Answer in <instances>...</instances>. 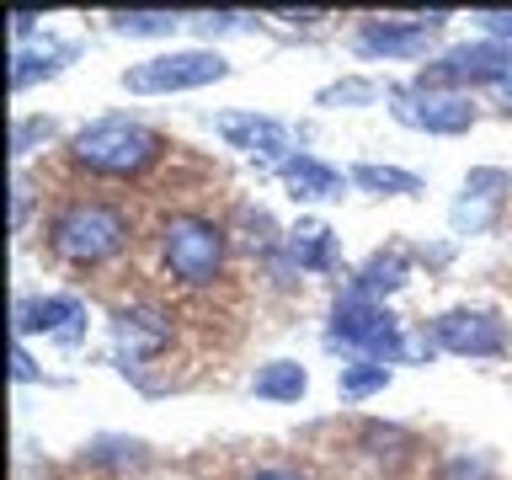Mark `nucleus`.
<instances>
[{
  "label": "nucleus",
  "instance_id": "26",
  "mask_svg": "<svg viewBox=\"0 0 512 480\" xmlns=\"http://www.w3.org/2000/svg\"><path fill=\"white\" fill-rule=\"evenodd\" d=\"M187 27L192 32H203V38H214V32H235V27H246V16H235V11H214V16H187Z\"/></svg>",
  "mask_w": 512,
  "mask_h": 480
},
{
  "label": "nucleus",
  "instance_id": "29",
  "mask_svg": "<svg viewBox=\"0 0 512 480\" xmlns=\"http://www.w3.org/2000/svg\"><path fill=\"white\" fill-rule=\"evenodd\" d=\"M27 203H32V182L16 171V182H11V224L16 230H22V219H27Z\"/></svg>",
  "mask_w": 512,
  "mask_h": 480
},
{
  "label": "nucleus",
  "instance_id": "14",
  "mask_svg": "<svg viewBox=\"0 0 512 480\" xmlns=\"http://www.w3.org/2000/svg\"><path fill=\"white\" fill-rule=\"evenodd\" d=\"M278 176H283V187L294 192L299 203H331V198H342L347 182H352L347 171L326 166V160L310 155V150H294V155H288L283 166H278Z\"/></svg>",
  "mask_w": 512,
  "mask_h": 480
},
{
  "label": "nucleus",
  "instance_id": "32",
  "mask_svg": "<svg viewBox=\"0 0 512 480\" xmlns=\"http://www.w3.org/2000/svg\"><path fill=\"white\" fill-rule=\"evenodd\" d=\"M496 96H502V107H512V59H507V70H502V80L491 86Z\"/></svg>",
  "mask_w": 512,
  "mask_h": 480
},
{
  "label": "nucleus",
  "instance_id": "16",
  "mask_svg": "<svg viewBox=\"0 0 512 480\" xmlns=\"http://www.w3.org/2000/svg\"><path fill=\"white\" fill-rule=\"evenodd\" d=\"M70 59H80V43H64V38H43V43L11 48V91H27V86H38V80L59 75Z\"/></svg>",
  "mask_w": 512,
  "mask_h": 480
},
{
  "label": "nucleus",
  "instance_id": "21",
  "mask_svg": "<svg viewBox=\"0 0 512 480\" xmlns=\"http://www.w3.org/2000/svg\"><path fill=\"white\" fill-rule=\"evenodd\" d=\"M107 22L118 38H171L176 27H187V16H176V11H112Z\"/></svg>",
  "mask_w": 512,
  "mask_h": 480
},
{
  "label": "nucleus",
  "instance_id": "4",
  "mask_svg": "<svg viewBox=\"0 0 512 480\" xmlns=\"http://www.w3.org/2000/svg\"><path fill=\"white\" fill-rule=\"evenodd\" d=\"M160 262L176 283L208 288L224 272V230L203 214H171L160 224Z\"/></svg>",
  "mask_w": 512,
  "mask_h": 480
},
{
  "label": "nucleus",
  "instance_id": "9",
  "mask_svg": "<svg viewBox=\"0 0 512 480\" xmlns=\"http://www.w3.org/2000/svg\"><path fill=\"white\" fill-rule=\"evenodd\" d=\"M507 59H512V48L491 43V38L454 43V48H443V54L427 64V75H422V80H432V86H448V91L496 86V80H502V70H507Z\"/></svg>",
  "mask_w": 512,
  "mask_h": 480
},
{
  "label": "nucleus",
  "instance_id": "7",
  "mask_svg": "<svg viewBox=\"0 0 512 480\" xmlns=\"http://www.w3.org/2000/svg\"><path fill=\"white\" fill-rule=\"evenodd\" d=\"M448 22V11H422V16H368L358 27V48L363 59H422L432 48V32Z\"/></svg>",
  "mask_w": 512,
  "mask_h": 480
},
{
  "label": "nucleus",
  "instance_id": "25",
  "mask_svg": "<svg viewBox=\"0 0 512 480\" xmlns=\"http://www.w3.org/2000/svg\"><path fill=\"white\" fill-rule=\"evenodd\" d=\"M38 139H54V118H16V128H11V155H27Z\"/></svg>",
  "mask_w": 512,
  "mask_h": 480
},
{
  "label": "nucleus",
  "instance_id": "11",
  "mask_svg": "<svg viewBox=\"0 0 512 480\" xmlns=\"http://www.w3.org/2000/svg\"><path fill=\"white\" fill-rule=\"evenodd\" d=\"M54 336L59 347H75L86 342V304L75 294H32V299H16V336Z\"/></svg>",
  "mask_w": 512,
  "mask_h": 480
},
{
  "label": "nucleus",
  "instance_id": "22",
  "mask_svg": "<svg viewBox=\"0 0 512 480\" xmlns=\"http://www.w3.org/2000/svg\"><path fill=\"white\" fill-rule=\"evenodd\" d=\"M384 384H390V363H368V358H352V363H342V374H336L342 400H368V395H379Z\"/></svg>",
  "mask_w": 512,
  "mask_h": 480
},
{
  "label": "nucleus",
  "instance_id": "27",
  "mask_svg": "<svg viewBox=\"0 0 512 480\" xmlns=\"http://www.w3.org/2000/svg\"><path fill=\"white\" fill-rule=\"evenodd\" d=\"M475 22H480V38H491V43H512V11H475Z\"/></svg>",
  "mask_w": 512,
  "mask_h": 480
},
{
  "label": "nucleus",
  "instance_id": "19",
  "mask_svg": "<svg viewBox=\"0 0 512 480\" xmlns=\"http://www.w3.org/2000/svg\"><path fill=\"white\" fill-rule=\"evenodd\" d=\"M288 256L304 267V272H331L336 267V235L326 230V224L304 219L294 235H288Z\"/></svg>",
  "mask_w": 512,
  "mask_h": 480
},
{
  "label": "nucleus",
  "instance_id": "2",
  "mask_svg": "<svg viewBox=\"0 0 512 480\" xmlns=\"http://www.w3.org/2000/svg\"><path fill=\"white\" fill-rule=\"evenodd\" d=\"M326 347H342L352 358H368V363H406L411 352V331L384 310L379 299H363V294H336L331 304V320H326Z\"/></svg>",
  "mask_w": 512,
  "mask_h": 480
},
{
  "label": "nucleus",
  "instance_id": "5",
  "mask_svg": "<svg viewBox=\"0 0 512 480\" xmlns=\"http://www.w3.org/2000/svg\"><path fill=\"white\" fill-rule=\"evenodd\" d=\"M230 75V59L219 48H171V54H150L123 70V91L134 96H182V91H203L214 80Z\"/></svg>",
  "mask_w": 512,
  "mask_h": 480
},
{
  "label": "nucleus",
  "instance_id": "15",
  "mask_svg": "<svg viewBox=\"0 0 512 480\" xmlns=\"http://www.w3.org/2000/svg\"><path fill=\"white\" fill-rule=\"evenodd\" d=\"M411 283V251L406 246H384V251H374L368 262L352 272V294H363V299H390V294H400V288Z\"/></svg>",
  "mask_w": 512,
  "mask_h": 480
},
{
  "label": "nucleus",
  "instance_id": "20",
  "mask_svg": "<svg viewBox=\"0 0 512 480\" xmlns=\"http://www.w3.org/2000/svg\"><path fill=\"white\" fill-rule=\"evenodd\" d=\"M374 102H390V91L368 75H342L326 91H315V107H374Z\"/></svg>",
  "mask_w": 512,
  "mask_h": 480
},
{
  "label": "nucleus",
  "instance_id": "3",
  "mask_svg": "<svg viewBox=\"0 0 512 480\" xmlns=\"http://www.w3.org/2000/svg\"><path fill=\"white\" fill-rule=\"evenodd\" d=\"M48 246H54V256L70 262V267L112 262V256L128 246V214L112 208V203H102V198L64 203L54 214V224H48Z\"/></svg>",
  "mask_w": 512,
  "mask_h": 480
},
{
  "label": "nucleus",
  "instance_id": "24",
  "mask_svg": "<svg viewBox=\"0 0 512 480\" xmlns=\"http://www.w3.org/2000/svg\"><path fill=\"white\" fill-rule=\"evenodd\" d=\"M363 443H368V454H379V459L390 454V459H395V454H406V443H411V438H406L400 427H379V422H368V427H363Z\"/></svg>",
  "mask_w": 512,
  "mask_h": 480
},
{
  "label": "nucleus",
  "instance_id": "33",
  "mask_svg": "<svg viewBox=\"0 0 512 480\" xmlns=\"http://www.w3.org/2000/svg\"><path fill=\"white\" fill-rule=\"evenodd\" d=\"M246 480H304V475H294V470H256V475H246Z\"/></svg>",
  "mask_w": 512,
  "mask_h": 480
},
{
  "label": "nucleus",
  "instance_id": "1",
  "mask_svg": "<svg viewBox=\"0 0 512 480\" xmlns=\"http://www.w3.org/2000/svg\"><path fill=\"white\" fill-rule=\"evenodd\" d=\"M160 150H166V134L139 118H123V112L80 123L70 139V160L91 176H139L160 160Z\"/></svg>",
  "mask_w": 512,
  "mask_h": 480
},
{
  "label": "nucleus",
  "instance_id": "6",
  "mask_svg": "<svg viewBox=\"0 0 512 480\" xmlns=\"http://www.w3.org/2000/svg\"><path fill=\"white\" fill-rule=\"evenodd\" d=\"M390 118L400 128H416V134L454 139V134H470L480 112L470 102V91H448V86H432V80H411V86H390Z\"/></svg>",
  "mask_w": 512,
  "mask_h": 480
},
{
  "label": "nucleus",
  "instance_id": "18",
  "mask_svg": "<svg viewBox=\"0 0 512 480\" xmlns=\"http://www.w3.org/2000/svg\"><path fill=\"white\" fill-rule=\"evenodd\" d=\"M347 176L363 192H379V198H416V192H422V176L400 171V166H384V160H358Z\"/></svg>",
  "mask_w": 512,
  "mask_h": 480
},
{
  "label": "nucleus",
  "instance_id": "17",
  "mask_svg": "<svg viewBox=\"0 0 512 480\" xmlns=\"http://www.w3.org/2000/svg\"><path fill=\"white\" fill-rule=\"evenodd\" d=\"M310 390V368L294 363V358H272L251 374V395L256 400H272V406H288V400H304Z\"/></svg>",
  "mask_w": 512,
  "mask_h": 480
},
{
  "label": "nucleus",
  "instance_id": "30",
  "mask_svg": "<svg viewBox=\"0 0 512 480\" xmlns=\"http://www.w3.org/2000/svg\"><path fill=\"white\" fill-rule=\"evenodd\" d=\"M32 27H38V16H32V11H16V16H11V38H16V48L32 38Z\"/></svg>",
  "mask_w": 512,
  "mask_h": 480
},
{
  "label": "nucleus",
  "instance_id": "10",
  "mask_svg": "<svg viewBox=\"0 0 512 480\" xmlns=\"http://www.w3.org/2000/svg\"><path fill=\"white\" fill-rule=\"evenodd\" d=\"M214 123V134L230 144V150H246L256 160H283L294 155V134H288V123L283 118H267V112H251V107H240V112H219V118H208Z\"/></svg>",
  "mask_w": 512,
  "mask_h": 480
},
{
  "label": "nucleus",
  "instance_id": "12",
  "mask_svg": "<svg viewBox=\"0 0 512 480\" xmlns=\"http://www.w3.org/2000/svg\"><path fill=\"white\" fill-rule=\"evenodd\" d=\"M112 347L128 368L160 358L171 347V315L155 310V304H128V310L112 315Z\"/></svg>",
  "mask_w": 512,
  "mask_h": 480
},
{
  "label": "nucleus",
  "instance_id": "13",
  "mask_svg": "<svg viewBox=\"0 0 512 480\" xmlns=\"http://www.w3.org/2000/svg\"><path fill=\"white\" fill-rule=\"evenodd\" d=\"M512 187V176L502 166H475L464 176V192L459 203L448 208V224H454V235H480L486 224L496 219V208H502V192Z\"/></svg>",
  "mask_w": 512,
  "mask_h": 480
},
{
  "label": "nucleus",
  "instance_id": "23",
  "mask_svg": "<svg viewBox=\"0 0 512 480\" xmlns=\"http://www.w3.org/2000/svg\"><path fill=\"white\" fill-rule=\"evenodd\" d=\"M86 459L91 464H139L144 459V443L139 438H96L86 448Z\"/></svg>",
  "mask_w": 512,
  "mask_h": 480
},
{
  "label": "nucleus",
  "instance_id": "28",
  "mask_svg": "<svg viewBox=\"0 0 512 480\" xmlns=\"http://www.w3.org/2000/svg\"><path fill=\"white\" fill-rule=\"evenodd\" d=\"M443 480H486V459H470V454L448 459V470H443Z\"/></svg>",
  "mask_w": 512,
  "mask_h": 480
},
{
  "label": "nucleus",
  "instance_id": "31",
  "mask_svg": "<svg viewBox=\"0 0 512 480\" xmlns=\"http://www.w3.org/2000/svg\"><path fill=\"white\" fill-rule=\"evenodd\" d=\"M16 379H22V384H32V379H38V368H32L27 347H16Z\"/></svg>",
  "mask_w": 512,
  "mask_h": 480
},
{
  "label": "nucleus",
  "instance_id": "8",
  "mask_svg": "<svg viewBox=\"0 0 512 480\" xmlns=\"http://www.w3.org/2000/svg\"><path fill=\"white\" fill-rule=\"evenodd\" d=\"M427 336L443 352H454V358H502L507 352V320L491 315V310H470V304L443 310L438 320H432Z\"/></svg>",
  "mask_w": 512,
  "mask_h": 480
}]
</instances>
